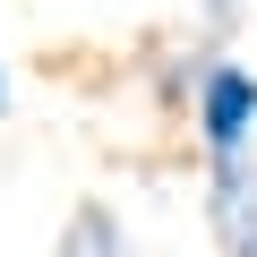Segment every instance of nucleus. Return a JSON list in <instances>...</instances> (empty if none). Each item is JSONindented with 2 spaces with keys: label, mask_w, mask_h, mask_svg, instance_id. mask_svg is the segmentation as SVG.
Wrapping results in <instances>:
<instances>
[{
  "label": "nucleus",
  "mask_w": 257,
  "mask_h": 257,
  "mask_svg": "<svg viewBox=\"0 0 257 257\" xmlns=\"http://www.w3.org/2000/svg\"><path fill=\"white\" fill-rule=\"evenodd\" d=\"M189 111H197V138H206V163H223V155H248V138H257V69H240V60H197V77H189Z\"/></svg>",
  "instance_id": "obj_1"
},
{
  "label": "nucleus",
  "mask_w": 257,
  "mask_h": 257,
  "mask_svg": "<svg viewBox=\"0 0 257 257\" xmlns=\"http://www.w3.org/2000/svg\"><path fill=\"white\" fill-rule=\"evenodd\" d=\"M206 231L223 257H257V163L248 155L206 163Z\"/></svg>",
  "instance_id": "obj_2"
},
{
  "label": "nucleus",
  "mask_w": 257,
  "mask_h": 257,
  "mask_svg": "<svg viewBox=\"0 0 257 257\" xmlns=\"http://www.w3.org/2000/svg\"><path fill=\"white\" fill-rule=\"evenodd\" d=\"M52 257H128V231H120V214H111L103 197H86V206L69 214V231L52 240Z\"/></svg>",
  "instance_id": "obj_3"
},
{
  "label": "nucleus",
  "mask_w": 257,
  "mask_h": 257,
  "mask_svg": "<svg viewBox=\"0 0 257 257\" xmlns=\"http://www.w3.org/2000/svg\"><path fill=\"white\" fill-rule=\"evenodd\" d=\"M18 111V86H9V60H0V120Z\"/></svg>",
  "instance_id": "obj_4"
}]
</instances>
